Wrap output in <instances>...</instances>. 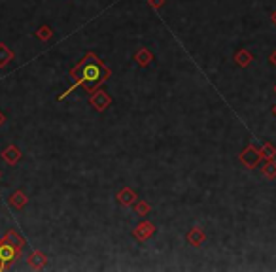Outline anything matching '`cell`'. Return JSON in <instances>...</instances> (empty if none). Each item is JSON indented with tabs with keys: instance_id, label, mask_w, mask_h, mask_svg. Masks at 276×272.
Returning <instances> with one entry per match:
<instances>
[{
	"instance_id": "cell-1",
	"label": "cell",
	"mask_w": 276,
	"mask_h": 272,
	"mask_svg": "<svg viewBox=\"0 0 276 272\" xmlns=\"http://www.w3.org/2000/svg\"><path fill=\"white\" fill-rule=\"evenodd\" d=\"M106 76H108V70L101 65V61L97 59V57H93V55H89L86 57L78 68L74 70V78L78 80V84L86 85L87 89H91V87H95L97 84H101L106 80Z\"/></svg>"
},
{
	"instance_id": "cell-2",
	"label": "cell",
	"mask_w": 276,
	"mask_h": 272,
	"mask_svg": "<svg viewBox=\"0 0 276 272\" xmlns=\"http://www.w3.org/2000/svg\"><path fill=\"white\" fill-rule=\"evenodd\" d=\"M261 159H265L263 157V152L258 150L256 146H248V148H244L239 155V161H241L242 165L246 167V169H258L259 165H261Z\"/></svg>"
},
{
	"instance_id": "cell-3",
	"label": "cell",
	"mask_w": 276,
	"mask_h": 272,
	"mask_svg": "<svg viewBox=\"0 0 276 272\" xmlns=\"http://www.w3.org/2000/svg\"><path fill=\"white\" fill-rule=\"evenodd\" d=\"M186 240H188L190 246L199 248V246H203L207 242V233L201 227H193V229H190V233L186 235Z\"/></svg>"
},
{
	"instance_id": "cell-4",
	"label": "cell",
	"mask_w": 276,
	"mask_h": 272,
	"mask_svg": "<svg viewBox=\"0 0 276 272\" xmlns=\"http://www.w3.org/2000/svg\"><path fill=\"white\" fill-rule=\"evenodd\" d=\"M154 231H155V227H154V223H148V221H144V223H140L137 229H135V238L140 240V242H144V240H148V238L154 235Z\"/></svg>"
},
{
	"instance_id": "cell-5",
	"label": "cell",
	"mask_w": 276,
	"mask_h": 272,
	"mask_svg": "<svg viewBox=\"0 0 276 272\" xmlns=\"http://www.w3.org/2000/svg\"><path fill=\"white\" fill-rule=\"evenodd\" d=\"M235 63L241 68H248L254 63V55L246 50V48H241V50H237V53H235Z\"/></svg>"
},
{
	"instance_id": "cell-6",
	"label": "cell",
	"mask_w": 276,
	"mask_h": 272,
	"mask_svg": "<svg viewBox=\"0 0 276 272\" xmlns=\"http://www.w3.org/2000/svg\"><path fill=\"white\" fill-rule=\"evenodd\" d=\"M261 174H263L267 180H275L276 178V161L275 159H269L267 163L261 165Z\"/></svg>"
},
{
	"instance_id": "cell-7",
	"label": "cell",
	"mask_w": 276,
	"mask_h": 272,
	"mask_svg": "<svg viewBox=\"0 0 276 272\" xmlns=\"http://www.w3.org/2000/svg\"><path fill=\"white\" fill-rule=\"evenodd\" d=\"M16 257V250L8 244H2L0 246V261H12Z\"/></svg>"
},
{
	"instance_id": "cell-8",
	"label": "cell",
	"mask_w": 276,
	"mask_h": 272,
	"mask_svg": "<svg viewBox=\"0 0 276 272\" xmlns=\"http://www.w3.org/2000/svg\"><path fill=\"white\" fill-rule=\"evenodd\" d=\"M261 152H263V157L269 161V159H275L276 157V148L271 144V142H265L263 146H261Z\"/></svg>"
},
{
	"instance_id": "cell-9",
	"label": "cell",
	"mask_w": 276,
	"mask_h": 272,
	"mask_svg": "<svg viewBox=\"0 0 276 272\" xmlns=\"http://www.w3.org/2000/svg\"><path fill=\"white\" fill-rule=\"evenodd\" d=\"M137 61L142 65V67H148V65H150V61H152L150 51H148V50H140V53L137 55Z\"/></svg>"
},
{
	"instance_id": "cell-10",
	"label": "cell",
	"mask_w": 276,
	"mask_h": 272,
	"mask_svg": "<svg viewBox=\"0 0 276 272\" xmlns=\"http://www.w3.org/2000/svg\"><path fill=\"white\" fill-rule=\"evenodd\" d=\"M135 199H137V197H135V193H133L131 189H125L123 193H120V201L123 204H131Z\"/></svg>"
},
{
	"instance_id": "cell-11",
	"label": "cell",
	"mask_w": 276,
	"mask_h": 272,
	"mask_svg": "<svg viewBox=\"0 0 276 272\" xmlns=\"http://www.w3.org/2000/svg\"><path fill=\"white\" fill-rule=\"evenodd\" d=\"M137 212L140 214V216H146V214L150 212V206H148L146 203H140V204L137 206Z\"/></svg>"
},
{
	"instance_id": "cell-12",
	"label": "cell",
	"mask_w": 276,
	"mask_h": 272,
	"mask_svg": "<svg viewBox=\"0 0 276 272\" xmlns=\"http://www.w3.org/2000/svg\"><path fill=\"white\" fill-rule=\"evenodd\" d=\"M150 4H152L154 8H161V6L165 4V0H150Z\"/></svg>"
},
{
	"instance_id": "cell-13",
	"label": "cell",
	"mask_w": 276,
	"mask_h": 272,
	"mask_svg": "<svg viewBox=\"0 0 276 272\" xmlns=\"http://www.w3.org/2000/svg\"><path fill=\"white\" fill-rule=\"evenodd\" d=\"M269 63H271V65H273V67H276V50L273 51V53H271V55H269Z\"/></svg>"
},
{
	"instance_id": "cell-14",
	"label": "cell",
	"mask_w": 276,
	"mask_h": 272,
	"mask_svg": "<svg viewBox=\"0 0 276 272\" xmlns=\"http://www.w3.org/2000/svg\"><path fill=\"white\" fill-rule=\"evenodd\" d=\"M271 21H273V25L276 27V10L273 12V14H271Z\"/></svg>"
},
{
	"instance_id": "cell-15",
	"label": "cell",
	"mask_w": 276,
	"mask_h": 272,
	"mask_svg": "<svg viewBox=\"0 0 276 272\" xmlns=\"http://www.w3.org/2000/svg\"><path fill=\"white\" fill-rule=\"evenodd\" d=\"M273 116H275V118H276V104H275V106H273Z\"/></svg>"
},
{
	"instance_id": "cell-16",
	"label": "cell",
	"mask_w": 276,
	"mask_h": 272,
	"mask_svg": "<svg viewBox=\"0 0 276 272\" xmlns=\"http://www.w3.org/2000/svg\"><path fill=\"white\" fill-rule=\"evenodd\" d=\"M275 93H276V85H275Z\"/></svg>"
}]
</instances>
